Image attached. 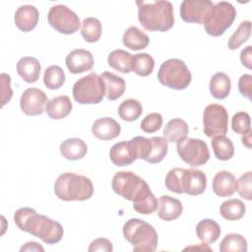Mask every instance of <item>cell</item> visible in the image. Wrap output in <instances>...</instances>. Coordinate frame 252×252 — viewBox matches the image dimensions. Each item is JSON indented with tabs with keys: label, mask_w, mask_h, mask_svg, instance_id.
I'll list each match as a JSON object with an SVG mask.
<instances>
[{
	"label": "cell",
	"mask_w": 252,
	"mask_h": 252,
	"mask_svg": "<svg viewBox=\"0 0 252 252\" xmlns=\"http://www.w3.org/2000/svg\"><path fill=\"white\" fill-rule=\"evenodd\" d=\"M113 191L133 204L139 203L153 193L148 183L132 171H118L112 178Z\"/></svg>",
	"instance_id": "277c9868"
},
{
	"label": "cell",
	"mask_w": 252,
	"mask_h": 252,
	"mask_svg": "<svg viewBox=\"0 0 252 252\" xmlns=\"http://www.w3.org/2000/svg\"><path fill=\"white\" fill-rule=\"evenodd\" d=\"M241 141H242V144H243L245 147H247L248 149H250V148H251V131L248 132V133L245 134V135H242Z\"/></svg>",
	"instance_id": "681fc988"
},
{
	"label": "cell",
	"mask_w": 252,
	"mask_h": 252,
	"mask_svg": "<svg viewBox=\"0 0 252 252\" xmlns=\"http://www.w3.org/2000/svg\"><path fill=\"white\" fill-rule=\"evenodd\" d=\"M122 41L126 47L132 50H141L149 45L150 38L139 28L133 26L124 32Z\"/></svg>",
	"instance_id": "4316f807"
},
{
	"label": "cell",
	"mask_w": 252,
	"mask_h": 252,
	"mask_svg": "<svg viewBox=\"0 0 252 252\" xmlns=\"http://www.w3.org/2000/svg\"><path fill=\"white\" fill-rule=\"evenodd\" d=\"M92 132L94 137L102 141L115 139L121 132L120 124L111 117H102L96 119L93 126Z\"/></svg>",
	"instance_id": "d6986e66"
},
{
	"label": "cell",
	"mask_w": 252,
	"mask_h": 252,
	"mask_svg": "<svg viewBox=\"0 0 252 252\" xmlns=\"http://www.w3.org/2000/svg\"><path fill=\"white\" fill-rule=\"evenodd\" d=\"M158 207L157 214L158 218L165 221H171L178 219L183 211L181 202L168 195H163L159 198Z\"/></svg>",
	"instance_id": "44dd1931"
},
{
	"label": "cell",
	"mask_w": 252,
	"mask_h": 252,
	"mask_svg": "<svg viewBox=\"0 0 252 252\" xmlns=\"http://www.w3.org/2000/svg\"><path fill=\"white\" fill-rule=\"evenodd\" d=\"M209 89L211 94L217 99H223L227 97L231 89V82L229 77L223 72L216 73L211 78Z\"/></svg>",
	"instance_id": "83f0119b"
},
{
	"label": "cell",
	"mask_w": 252,
	"mask_h": 252,
	"mask_svg": "<svg viewBox=\"0 0 252 252\" xmlns=\"http://www.w3.org/2000/svg\"><path fill=\"white\" fill-rule=\"evenodd\" d=\"M40 63L32 56L22 57L17 63V72L19 76L27 83H34L40 76Z\"/></svg>",
	"instance_id": "7402d4cb"
},
{
	"label": "cell",
	"mask_w": 252,
	"mask_h": 252,
	"mask_svg": "<svg viewBox=\"0 0 252 252\" xmlns=\"http://www.w3.org/2000/svg\"><path fill=\"white\" fill-rule=\"evenodd\" d=\"M21 251H44L43 247L40 246L37 242L34 241H31V242H27L22 248Z\"/></svg>",
	"instance_id": "c3c4849f"
},
{
	"label": "cell",
	"mask_w": 252,
	"mask_h": 252,
	"mask_svg": "<svg viewBox=\"0 0 252 252\" xmlns=\"http://www.w3.org/2000/svg\"><path fill=\"white\" fill-rule=\"evenodd\" d=\"M63 233V227L58 221L41 215L32 235L40 238L46 244H55L62 239Z\"/></svg>",
	"instance_id": "9a60e30c"
},
{
	"label": "cell",
	"mask_w": 252,
	"mask_h": 252,
	"mask_svg": "<svg viewBox=\"0 0 252 252\" xmlns=\"http://www.w3.org/2000/svg\"><path fill=\"white\" fill-rule=\"evenodd\" d=\"M72 94L78 103L97 104L105 95V86L100 75L92 72L74 84Z\"/></svg>",
	"instance_id": "5b68a950"
},
{
	"label": "cell",
	"mask_w": 252,
	"mask_h": 252,
	"mask_svg": "<svg viewBox=\"0 0 252 252\" xmlns=\"http://www.w3.org/2000/svg\"><path fill=\"white\" fill-rule=\"evenodd\" d=\"M138 19L145 30L166 32L174 25L173 5L169 1H136Z\"/></svg>",
	"instance_id": "6da1fadb"
},
{
	"label": "cell",
	"mask_w": 252,
	"mask_h": 252,
	"mask_svg": "<svg viewBox=\"0 0 252 252\" xmlns=\"http://www.w3.org/2000/svg\"><path fill=\"white\" fill-rule=\"evenodd\" d=\"M240 60L243 66L248 69L252 68V46L248 45L242 49L240 53Z\"/></svg>",
	"instance_id": "7dc6e473"
},
{
	"label": "cell",
	"mask_w": 252,
	"mask_h": 252,
	"mask_svg": "<svg viewBox=\"0 0 252 252\" xmlns=\"http://www.w3.org/2000/svg\"><path fill=\"white\" fill-rule=\"evenodd\" d=\"M251 32V22L250 21H243L239 24L236 31L232 33L229 37L227 45L230 50L237 49L240 45L246 42L250 36Z\"/></svg>",
	"instance_id": "f35d334b"
},
{
	"label": "cell",
	"mask_w": 252,
	"mask_h": 252,
	"mask_svg": "<svg viewBox=\"0 0 252 252\" xmlns=\"http://www.w3.org/2000/svg\"><path fill=\"white\" fill-rule=\"evenodd\" d=\"M47 102L48 97L46 94L37 88L27 89L20 98L22 111L30 116L42 114L45 111Z\"/></svg>",
	"instance_id": "8fae6325"
},
{
	"label": "cell",
	"mask_w": 252,
	"mask_h": 252,
	"mask_svg": "<svg viewBox=\"0 0 252 252\" xmlns=\"http://www.w3.org/2000/svg\"><path fill=\"white\" fill-rule=\"evenodd\" d=\"M65 73L58 65L47 67L43 74V83L49 90H58L65 83Z\"/></svg>",
	"instance_id": "8d00e7d4"
},
{
	"label": "cell",
	"mask_w": 252,
	"mask_h": 252,
	"mask_svg": "<svg viewBox=\"0 0 252 252\" xmlns=\"http://www.w3.org/2000/svg\"><path fill=\"white\" fill-rule=\"evenodd\" d=\"M246 207L239 199H229L224 201L220 207V214L227 220H238L245 215Z\"/></svg>",
	"instance_id": "4dcf8cb0"
},
{
	"label": "cell",
	"mask_w": 252,
	"mask_h": 252,
	"mask_svg": "<svg viewBox=\"0 0 252 252\" xmlns=\"http://www.w3.org/2000/svg\"><path fill=\"white\" fill-rule=\"evenodd\" d=\"M252 172L248 171L242 174L237 180V188L236 191L240 195V197L250 201L252 199Z\"/></svg>",
	"instance_id": "b9f144b4"
},
{
	"label": "cell",
	"mask_w": 252,
	"mask_h": 252,
	"mask_svg": "<svg viewBox=\"0 0 252 252\" xmlns=\"http://www.w3.org/2000/svg\"><path fill=\"white\" fill-rule=\"evenodd\" d=\"M228 113L224 106L212 103L203 112V131L209 138L224 135L227 132Z\"/></svg>",
	"instance_id": "9c48e42d"
},
{
	"label": "cell",
	"mask_w": 252,
	"mask_h": 252,
	"mask_svg": "<svg viewBox=\"0 0 252 252\" xmlns=\"http://www.w3.org/2000/svg\"><path fill=\"white\" fill-rule=\"evenodd\" d=\"M123 236L137 252H154L158 246V233L153 225L140 219H130L123 225Z\"/></svg>",
	"instance_id": "3957f363"
},
{
	"label": "cell",
	"mask_w": 252,
	"mask_h": 252,
	"mask_svg": "<svg viewBox=\"0 0 252 252\" xmlns=\"http://www.w3.org/2000/svg\"><path fill=\"white\" fill-rule=\"evenodd\" d=\"M109 158L111 162L116 166L132 164L136 159H138V152L133 139L114 144L110 148Z\"/></svg>",
	"instance_id": "5bb4252c"
},
{
	"label": "cell",
	"mask_w": 252,
	"mask_h": 252,
	"mask_svg": "<svg viewBox=\"0 0 252 252\" xmlns=\"http://www.w3.org/2000/svg\"><path fill=\"white\" fill-rule=\"evenodd\" d=\"M100 77L105 86V95L109 100H115L124 94L126 85L123 78L111 72H103Z\"/></svg>",
	"instance_id": "d4e9b609"
},
{
	"label": "cell",
	"mask_w": 252,
	"mask_h": 252,
	"mask_svg": "<svg viewBox=\"0 0 252 252\" xmlns=\"http://www.w3.org/2000/svg\"><path fill=\"white\" fill-rule=\"evenodd\" d=\"M66 66L70 73L81 74L90 71L94 66L93 54L83 48H77L72 50L65 59Z\"/></svg>",
	"instance_id": "2e32d148"
},
{
	"label": "cell",
	"mask_w": 252,
	"mask_h": 252,
	"mask_svg": "<svg viewBox=\"0 0 252 252\" xmlns=\"http://www.w3.org/2000/svg\"><path fill=\"white\" fill-rule=\"evenodd\" d=\"M162 125V116L158 112H152L145 116L141 122V129L146 133H155Z\"/></svg>",
	"instance_id": "60d3db41"
},
{
	"label": "cell",
	"mask_w": 252,
	"mask_h": 252,
	"mask_svg": "<svg viewBox=\"0 0 252 252\" xmlns=\"http://www.w3.org/2000/svg\"><path fill=\"white\" fill-rule=\"evenodd\" d=\"M158 79L161 85L181 91L190 85L192 75L183 60L170 58L160 65L158 72Z\"/></svg>",
	"instance_id": "8992f818"
},
{
	"label": "cell",
	"mask_w": 252,
	"mask_h": 252,
	"mask_svg": "<svg viewBox=\"0 0 252 252\" xmlns=\"http://www.w3.org/2000/svg\"><path fill=\"white\" fill-rule=\"evenodd\" d=\"M88 152L87 144L79 138H70L60 145V153L66 159L78 160L83 158Z\"/></svg>",
	"instance_id": "cb8c5ba5"
},
{
	"label": "cell",
	"mask_w": 252,
	"mask_h": 252,
	"mask_svg": "<svg viewBox=\"0 0 252 252\" xmlns=\"http://www.w3.org/2000/svg\"><path fill=\"white\" fill-rule=\"evenodd\" d=\"M235 17L236 10L231 3L218 2L213 5L205 19V31L212 36H220L232 25Z\"/></svg>",
	"instance_id": "52a82bcc"
},
{
	"label": "cell",
	"mask_w": 252,
	"mask_h": 252,
	"mask_svg": "<svg viewBox=\"0 0 252 252\" xmlns=\"http://www.w3.org/2000/svg\"><path fill=\"white\" fill-rule=\"evenodd\" d=\"M117 113L119 117L127 122L137 120L143 113V106L141 102L134 98H128L123 100L118 106Z\"/></svg>",
	"instance_id": "d6a6232c"
},
{
	"label": "cell",
	"mask_w": 252,
	"mask_h": 252,
	"mask_svg": "<svg viewBox=\"0 0 252 252\" xmlns=\"http://www.w3.org/2000/svg\"><path fill=\"white\" fill-rule=\"evenodd\" d=\"M131 67L137 75L147 77L152 74L155 67L154 58L148 53H138L131 57Z\"/></svg>",
	"instance_id": "e575fe53"
},
{
	"label": "cell",
	"mask_w": 252,
	"mask_h": 252,
	"mask_svg": "<svg viewBox=\"0 0 252 252\" xmlns=\"http://www.w3.org/2000/svg\"><path fill=\"white\" fill-rule=\"evenodd\" d=\"M213 191L219 197H230L237 188L235 176L227 170L219 171L213 178Z\"/></svg>",
	"instance_id": "ac0fdd59"
},
{
	"label": "cell",
	"mask_w": 252,
	"mask_h": 252,
	"mask_svg": "<svg viewBox=\"0 0 252 252\" xmlns=\"http://www.w3.org/2000/svg\"><path fill=\"white\" fill-rule=\"evenodd\" d=\"M55 195L63 201H86L94 194V185L90 178L73 172L58 176L54 183Z\"/></svg>",
	"instance_id": "7a4b0ae2"
},
{
	"label": "cell",
	"mask_w": 252,
	"mask_h": 252,
	"mask_svg": "<svg viewBox=\"0 0 252 252\" xmlns=\"http://www.w3.org/2000/svg\"><path fill=\"white\" fill-rule=\"evenodd\" d=\"M40 216L32 208H20L14 214V222L22 231L29 232L32 235L37 227Z\"/></svg>",
	"instance_id": "ffe728a7"
},
{
	"label": "cell",
	"mask_w": 252,
	"mask_h": 252,
	"mask_svg": "<svg viewBox=\"0 0 252 252\" xmlns=\"http://www.w3.org/2000/svg\"><path fill=\"white\" fill-rule=\"evenodd\" d=\"M38 19L39 12L32 5L20 6L14 15V21L17 28L24 32L33 30L38 23Z\"/></svg>",
	"instance_id": "e0dca14e"
},
{
	"label": "cell",
	"mask_w": 252,
	"mask_h": 252,
	"mask_svg": "<svg viewBox=\"0 0 252 252\" xmlns=\"http://www.w3.org/2000/svg\"><path fill=\"white\" fill-rule=\"evenodd\" d=\"M213 5L210 0H184L180 5L181 19L186 23L204 24Z\"/></svg>",
	"instance_id": "7c38bea8"
},
{
	"label": "cell",
	"mask_w": 252,
	"mask_h": 252,
	"mask_svg": "<svg viewBox=\"0 0 252 252\" xmlns=\"http://www.w3.org/2000/svg\"><path fill=\"white\" fill-rule=\"evenodd\" d=\"M131 57L132 55L128 51L123 49H115L109 53L107 63L114 70L120 73L128 74L132 71Z\"/></svg>",
	"instance_id": "f546056e"
},
{
	"label": "cell",
	"mask_w": 252,
	"mask_h": 252,
	"mask_svg": "<svg viewBox=\"0 0 252 252\" xmlns=\"http://www.w3.org/2000/svg\"><path fill=\"white\" fill-rule=\"evenodd\" d=\"M101 23L96 18L88 17L81 24V33L87 42H96L101 36Z\"/></svg>",
	"instance_id": "836d02e7"
},
{
	"label": "cell",
	"mask_w": 252,
	"mask_h": 252,
	"mask_svg": "<svg viewBox=\"0 0 252 252\" xmlns=\"http://www.w3.org/2000/svg\"><path fill=\"white\" fill-rule=\"evenodd\" d=\"M215 157L220 160H228L234 155V147L230 139L224 135L216 136L211 142Z\"/></svg>",
	"instance_id": "1f68e13d"
},
{
	"label": "cell",
	"mask_w": 252,
	"mask_h": 252,
	"mask_svg": "<svg viewBox=\"0 0 252 252\" xmlns=\"http://www.w3.org/2000/svg\"><path fill=\"white\" fill-rule=\"evenodd\" d=\"M47 21L54 30L63 34H72L81 26L78 15L65 5L52 6L48 12Z\"/></svg>",
	"instance_id": "30bf717a"
},
{
	"label": "cell",
	"mask_w": 252,
	"mask_h": 252,
	"mask_svg": "<svg viewBox=\"0 0 252 252\" xmlns=\"http://www.w3.org/2000/svg\"><path fill=\"white\" fill-rule=\"evenodd\" d=\"M152 147L147 162L150 163H158L166 156L168 145L167 141L163 137H152Z\"/></svg>",
	"instance_id": "74e56055"
},
{
	"label": "cell",
	"mask_w": 252,
	"mask_h": 252,
	"mask_svg": "<svg viewBox=\"0 0 252 252\" xmlns=\"http://www.w3.org/2000/svg\"><path fill=\"white\" fill-rule=\"evenodd\" d=\"M196 233L203 243L212 244L219 239L221 230L217 221L211 219H204L198 222L196 226Z\"/></svg>",
	"instance_id": "484cf974"
},
{
	"label": "cell",
	"mask_w": 252,
	"mask_h": 252,
	"mask_svg": "<svg viewBox=\"0 0 252 252\" xmlns=\"http://www.w3.org/2000/svg\"><path fill=\"white\" fill-rule=\"evenodd\" d=\"M88 250L90 252H94V251H105V252H111L113 250L112 243L106 239V238H97L92 241L90 244Z\"/></svg>",
	"instance_id": "bcb514c9"
},
{
	"label": "cell",
	"mask_w": 252,
	"mask_h": 252,
	"mask_svg": "<svg viewBox=\"0 0 252 252\" xmlns=\"http://www.w3.org/2000/svg\"><path fill=\"white\" fill-rule=\"evenodd\" d=\"M219 249L220 252H246L247 241L241 234L229 233L221 240Z\"/></svg>",
	"instance_id": "d590c367"
},
{
	"label": "cell",
	"mask_w": 252,
	"mask_h": 252,
	"mask_svg": "<svg viewBox=\"0 0 252 252\" xmlns=\"http://www.w3.org/2000/svg\"><path fill=\"white\" fill-rule=\"evenodd\" d=\"M252 76L249 74H244L239 78L238 90L239 93L249 100H252Z\"/></svg>",
	"instance_id": "f6af8a7d"
},
{
	"label": "cell",
	"mask_w": 252,
	"mask_h": 252,
	"mask_svg": "<svg viewBox=\"0 0 252 252\" xmlns=\"http://www.w3.org/2000/svg\"><path fill=\"white\" fill-rule=\"evenodd\" d=\"M232 130L240 135H245L250 132V115L245 111L236 112L231 118Z\"/></svg>",
	"instance_id": "ab89813d"
},
{
	"label": "cell",
	"mask_w": 252,
	"mask_h": 252,
	"mask_svg": "<svg viewBox=\"0 0 252 252\" xmlns=\"http://www.w3.org/2000/svg\"><path fill=\"white\" fill-rule=\"evenodd\" d=\"M176 150L180 158L193 167L205 164L210 158L208 145L200 139L182 138L176 142Z\"/></svg>",
	"instance_id": "ba28073f"
},
{
	"label": "cell",
	"mask_w": 252,
	"mask_h": 252,
	"mask_svg": "<svg viewBox=\"0 0 252 252\" xmlns=\"http://www.w3.org/2000/svg\"><path fill=\"white\" fill-rule=\"evenodd\" d=\"M189 133V127L186 121L181 118H173L167 122L163 129V138L167 142L176 143L185 138Z\"/></svg>",
	"instance_id": "f1b7e54d"
},
{
	"label": "cell",
	"mask_w": 252,
	"mask_h": 252,
	"mask_svg": "<svg viewBox=\"0 0 252 252\" xmlns=\"http://www.w3.org/2000/svg\"><path fill=\"white\" fill-rule=\"evenodd\" d=\"M1 106L3 107L13 96V91L11 89V77L6 74L2 73L1 76Z\"/></svg>",
	"instance_id": "ee69618b"
},
{
	"label": "cell",
	"mask_w": 252,
	"mask_h": 252,
	"mask_svg": "<svg viewBox=\"0 0 252 252\" xmlns=\"http://www.w3.org/2000/svg\"><path fill=\"white\" fill-rule=\"evenodd\" d=\"M73 104L68 95H59L48 100L45 111L47 115L54 120L65 118L72 111Z\"/></svg>",
	"instance_id": "603a6c76"
},
{
	"label": "cell",
	"mask_w": 252,
	"mask_h": 252,
	"mask_svg": "<svg viewBox=\"0 0 252 252\" xmlns=\"http://www.w3.org/2000/svg\"><path fill=\"white\" fill-rule=\"evenodd\" d=\"M158 199L152 193L151 195H149L143 201H141V202H139L137 204H133V209L137 213H139V214L150 215V214L154 213L158 209Z\"/></svg>",
	"instance_id": "7bdbcfd3"
},
{
	"label": "cell",
	"mask_w": 252,
	"mask_h": 252,
	"mask_svg": "<svg viewBox=\"0 0 252 252\" xmlns=\"http://www.w3.org/2000/svg\"><path fill=\"white\" fill-rule=\"evenodd\" d=\"M207 187L206 174L200 169H182L180 178L181 194L186 193L191 196L202 194Z\"/></svg>",
	"instance_id": "4fadbf2b"
}]
</instances>
